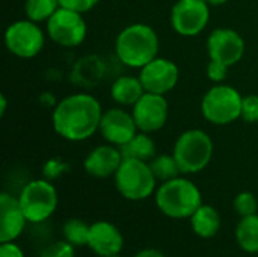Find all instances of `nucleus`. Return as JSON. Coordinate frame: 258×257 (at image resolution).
Here are the masks:
<instances>
[{
	"instance_id": "72a5a7b5",
	"label": "nucleus",
	"mask_w": 258,
	"mask_h": 257,
	"mask_svg": "<svg viewBox=\"0 0 258 257\" xmlns=\"http://www.w3.org/2000/svg\"><path fill=\"white\" fill-rule=\"evenodd\" d=\"M210 6H221V5H224V3H227L228 0H206Z\"/></svg>"
},
{
	"instance_id": "ddd939ff",
	"label": "nucleus",
	"mask_w": 258,
	"mask_h": 257,
	"mask_svg": "<svg viewBox=\"0 0 258 257\" xmlns=\"http://www.w3.org/2000/svg\"><path fill=\"white\" fill-rule=\"evenodd\" d=\"M207 52L212 61L233 67L240 62L245 55V41L239 32L228 27H219L209 35Z\"/></svg>"
},
{
	"instance_id": "20e7f679",
	"label": "nucleus",
	"mask_w": 258,
	"mask_h": 257,
	"mask_svg": "<svg viewBox=\"0 0 258 257\" xmlns=\"http://www.w3.org/2000/svg\"><path fill=\"white\" fill-rule=\"evenodd\" d=\"M181 174H197L203 171L213 158V141L201 129L183 132L172 151Z\"/></svg>"
},
{
	"instance_id": "2eb2a0df",
	"label": "nucleus",
	"mask_w": 258,
	"mask_h": 257,
	"mask_svg": "<svg viewBox=\"0 0 258 257\" xmlns=\"http://www.w3.org/2000/svg\"><path fill=\"white\" fill-rule=\"evenodd\" d=\"M122 161L124 158H122L121 148L112 144H106V145H98L94 150H91L88 156L85 158L83 167L89 176L97 177V179H107L116 174Z\"/></svg>"
},
{
	"instance_id": "393cba45",
	"label": "nucleus",
	"mask_w": 258,
	"mask_h": 257,
	"mask_svg": "<svg viewBox=\"0 0 258 257\" xmlns=\"http://www.w3.org/2000/svg\"><path fill=\"white\" fill-rule=\"evenodd\" d=\"M257 209L258 201L252 192H240L234 198V211L240 215V218L255 215Z\"/></svg>"
},
{
	"instance_id": "6e6552de",
	"label": "nucleus",
	"mask_w": 258,
	"mask_h": 257,
	"mask_svg": "<svg viewBox=\"0 0 258 257\" xmlns=\"http://www.w3.org/2000/svg\"><path fill=\"white\" fill-rule=\"evenodd\" d=\"M45 42L44 32L32 20H18L5 30V45L17 58L30 59L41 53Z\"/></svg>"
},
{
	"instance_id": "412c9836",
	"label": "nucleus",
	"mask_w": 258,
	"mask_h": 257,
	"mask_svg": "<svg viewBox=\"0 0 258 257\" xmlns=\"http://www.w3.org/2000/svg\"><path fill=\"white\" fill-rule=\"evenodd\" d=\"M236 241L246 253H258V215L243 217L236 227Z\"/></svg>"
},
{
	"instance_id": "aec40b11",
	"label": "nucleus",
	"mask_w": 258,
	"mask_h": 257,
	"mask_svg": "<svg viewBox=\"0 0 258 257\" xmlns=\"http://www.w3.org/2000/svg\"><path fill=\"white\" fill-rule=\"evenodd\" d=\"M121 153L124 159H138L144 162H150L156 158V144L151 139L150 133L139 132L136 133L125 145L121 147Z\"/></svg>"
},
{
	"instance_id": "1a4fd4ad",
	"label": "nucleus",
	"mask_w": 258,
	"mask_h": 257,
	"mask_svg": "<svg viewBox=\"0 0 258 257\" xmlns=\"http://www.w3.org/2000/svg\"><path fill=\"white\" fill-rule=\"evenodd\" d=\"M47 33L57 45L71 48L85 41L88 26L83 14L60 6L47 21Z\"/></svg>"
},
{
	"instance_id": "7c9ffc66",
	"label": "nucleus",
	"mask_w": 258,
	"mask_h": 257,
	"mask_svg": "<svg viewBox=\"0 0 258 257\" xmlns=\"http://www.w3.org/2000/svg\"><path fill=\"white\" fill-rule=\"evenodd\" d=\"M0 257H24L23 250L14 242H2Z\"/></svg>"
},
{
	"instance_id": "0eeeda50",
	"label": "nucleus",
	"mask_w": 258,
	"mask_h": 257,
	"mask_svg": "<svg viewBox=\"0 0 258 257\" xmlns=\"http://www.w3.org/2000/svg\"><path fill=\"white\" fill-rule=\"evenodd\" d=\"M26 220L32 224L47 221L57 208V192L50 180L38 179L24 185L18 195Z\"/></svg>"
},
{
	"instance_id": "6ab92c4d",
	"label": "nucleus",
	"mask_w": 258,
	"mask_h": 257,
	"mask_svg": "<svg viewBox=\"0 0 258 257\" xmlns=\"http://www.w3.org/2000/svg\"><path fill=\"white\" fill-rule=\"evenodd\" d=\"M190 224L197 236L210 239L218 235L221 229V215L213 206L201 204L198 211L190 217Z\"/></svg>"
},
{
	"instance_id": "b1692460",
	"label": "nucleus",
	"mask_w": 258,
	"mask_h": 257,
	"mask_svg": "<svg viewBox=\"0 0 258 257\" xmlns=\"http://www.w3.org/2000/svg\"><path fill=\"white\" fill-rule=\"evenodd\" d=\"M89 229H91V226H88L85 221L71 218V220L65 221L62 233H63L65 241H68L71 245L82 247V245H88Z\"/></svg>"
},
{
	"instance_id": "dca6fc26",
	"label": "nucleus",
	"mask_w": 258,
	"mask_h": 257,
	"mask_svg": "<svg viewBox=\"0 0 258 257\" xmlns=\"http://www.w3.org/2000/svg\"><path fill=\"white\" fill-rule=\"evenodd\" d=\"M124 245V238L119 229L109 221H97L91 224L88 247L100 257L119 254Z\"/></svg>"
},
{
	"instance_id": "c756f323",
	"label": "nucleus",
	"mask_w": 258,
	"mask_h": 257,
	"mask_svg": "<svg viewBox=\"0 0 258 257\" xmlns=\"http://www.w3.org/2000/svg\"><path fill=\"white\" fill-rule=\"evenodd\" d=\"M98 2L100 0H59L62 8L73 9V11L80 12V14H85V12L91 11L94 6L98 5Z\"/></svg>"
},
{
	"instance_id": "f704fd0d",
	"label": "nucleus",
	"mask_w": 258,
	"mask_h": 257,
	"mask_svg": "<svg viewBox=\"0 0 258 257\" xmlns=\"http://www.w3.org/2000/svg\"><path fill=\"white\" fill-rule=\"evenodd\" d=\"M107 257H121L119 254H113V256H107Z\"/></svg>"
},
{
	"instance_id": "a878e982",
	"label": "nucleus",
	"mask_w": 258,
	"mask_h": 257,
	"mask_svg": "<svg viewBox=\"0 0 258 257\" xmlns=\"http://www.w3.org/2000/svg\"><path fill=\"white\" fill-rule=\"evenodd\" d=\"M38 257H74V245L68 241H56L41 250Z\"/></svg>"
},
{
	"instance_id": "9d476101",
	"label": "nucleus",
	"mask_w": 258,
	"mask_h": 257,
	"mask_svg": "<svg viewBox=\"0 0 258 257\" xmlns=\"http://www.w3.org/2000/svg\"><path fill=\"white\" fill-rule=\"evenodd\" d=\"M210 20V5L206 0H177L171 9L172 29L181 36L200 35Z\"/></svg>"
},
{
	"instance_id": "4468645a",
	"label": "nucleus",
	"mask_w": 258,
	"mask_h": 257,
	"mask_svg": "<svg viewBox=\"0 0 258 257\" xmlns=\"http://www.w3.org/2000/svg\"><path fill=\"white\" fill-rule=\"evenodd\" d=\"M98 132L109 144L121 148L138 133V126L133 114L122 108H112L103 112Z\"/></svg>"
},
{
	"instance_id": "a211bd4d",
	"label": "nucleus",
	"mask_w": 258,
	"mask_h": 257,
	"mask_svg": "<svg viewBox=\"0 0 258 257\" xmlns=\"http://www.w3.org/2000/svg\"><path fill=\"white\" fill-rule=\"evenodd\" d=\"M144 94L145 89L139 76H121L110 86V95L119 106H135Z\"/></svg>"
},
{
	"instance_id": "f3484780",
	"label": "nucleus",
	"mask_w": 258,
	"mask_h": 257,
	"mask_svg": "<svg viewBox=\"0 0 258 257\" xmlns=\"http://www.w3.org/2000/svg\"><path fill=\"white\" fill-rule=\"evenodd\" d=\"M27 220L20 206L18 197L8 192L0 195V242H14L24 230Z\"/></svg>"
},
{
	"instance_id": "f03ea898",
	"label": "nucleus",
	"mask_w": 258,
	"mask_h": 257,
	"mask_svg": "<svg viewBox=\"0 0 258 257\" xmlns=\"http://www.w3.org/2000/svg\"><path fill=\"white\" fill-rule=\"evenodd\" d=\"M159 35L145 23L125 26L115 39V53L118 59L130 68H142L157 58Z\"/></svg>"
},
{
	"instance_id": "f8f14e48",
	"label": "nucleus",
	"mask_w": 258,
	"mask_h": 257,
	"mask_svg": "<svg viewBox=\"0 0 258 257\" xmlns=\"http://www.w3.org/2000/svg\"><path fill=\"white\" fill-rule=\"evenodd\" d=\"M139 79L145 92L165 95L177 86L180 79V70L175 62L157 56L141 68Z\"/></svg>"
},
{
	"instance_id": "4be33fe9",
	"label": "nucleus",
	"mask_w": 258,
	"mask_h": 257,
	"mask_svg": "<svg viewBox=\"0 0 258 257\" xmlns=\"http://www.w3.org/2000/svg\"><path fill=\"white\" fill-rule=\"evenodd\" d=\"M148 164H150L156 179L162 183L178 177L181 173L174 155H157Z\"/></svg>"
},
{
	"instance_id": "f257e3e1",
	"label": "nucleus",
	"mask_w": 258,
	"mask_h": 257,
	"mask_svg": "<svg viewBox=\"0 0 258 257\" xmlns=\"http://www.w3.org/2000/svg\"><path fill=\"white\" fill-rule=\"evenodd\" d=\"M103 117L100 101L86 92H77L62 98L53 111L54 132L73 142L89 139L100 129Z\"/></svg>"
},
{
	"instance_id": "2f4dec72",
	"label": "nucleus",
	"mask_w": 258,
	"mask_h": 257,
	"mask_svg": "<svg viewBox=\"0 0 258 257\" xmlns=\"http://www.w3.org/2000/svg\"><path fill=\"white\" fill-rule=\"evenodd\" d=\"M133 257H166L162 251L156 250V248H145V250H141L138 254H135Z\"/></svg>"
},
{
	"instance_id": "423d86ee",
	"label": "nucleus",
	"mask_w": 258,
	"mask_h": 257,
	"mask_svg": "<svg viewBox=\"0 0 258 257\" xmlns=\"http://www.w3.org/2000/svg\"><path fill=\"white\" fill-rule=\"evenodd\" d=\"M113 177L118 192L132 201L148 198L157 185L150 164L138 159H124Z\"/></svg>"
},
{
	"instance_id": "7ed1b4c3",
	"label": "nucleus",
	"mask_w": 258,
	"mask_h": 257,
	"mask_svg": "<svg viewBox=\"0 0 258 257\" xmlns=\"http://www.w3.org/2000/svg\"><path fill=\"white\" fill-rule=\"evenodd\" d=\"M156 204L160 212L174 220L190 218L203 204L198 186L184 177L163 182L156 191Z\"/></svg>"
},
{
	"instance_id": "5701e85b",
	"label": "nucleus",
	"mask_w": 258,
	"mask_h": 257,
	"mask_svg": "<svg viewBox=\"0 0 258 257\" xmlns=\"http://www.w3.org/2000/svg\"><path fill=\"white\" fill-rule=\"evenodd\" d=\"M60 8L59 0H26L24 12L26 17L35 23L48 21V18Z\"/></svg>"
},
{
	"instance_id": "9b49d317",
	"label": "nucleus",
	"mask_w": 258,
	"mask_h": 257,
	"mask_svg": "<svg viewBox=\"0 0 258 257\" xmlns=\"http://www.w3.org/2000/svg\"><path fill=\"white\" fill-rule=\"evenodd\" d=\"M132 114L139 132L154 133L166 124L169 117V103L165 95L145 92L133 106Z\"/></svg>"
},
{
	"instance_id": "473e14b6",
	"label": "nucleus",
	"mask_w": 258,
	"mask_h": 257,
	"mask_svg": "<svg viewBox=\"0 0 258 257\" xmlns=\"http://www.w3.org/2000/svg\"><path fill=\"white\" fill-rule=\"evenodd\" d=\"M6 106H8V103H6V97H5V95H0V117H3V115H5V112H6Z\"/></svg>"
},
{
	"instance_id": "c85d7f7f",
	"label": "nucleus",
	"mask_w": 258,
	"mask_h": 257,
	"mask_svg": "<svg viewBox=\"0 0 258 257\" xmlns=\"http://www.w3.org/2000/svg\"><path fill=\"white\" fill-rule=\"evenodd\" d=\"M228 65L218 62V61H212L207 65V76L212 82L215 83H222L227 79V73H228Z\"/></svg>"
},
{
	"instance_id": "39448f33",
	"label": "nucleus",
	"mask_w": 258,
	"mask_h": 257,
	"mask_svg": "<svg viewBox=\"0 0 258 257\" xmlns=\"http://www.w3.org/2000/svg\"><path fill=\"white\" fill-rule=\"evenodd\" d=\"M240 92L225 83H216L210 88L201 100L203 117L216 126H227L242 117Z\"/></svg>"
},
{
	"instance_id": "bb28decb",
	"label": "nucleus",
	"mask_w": 258,
	"mask_h": 257,
	"mask_svg": "<svg viewBox=\"0 0 258 257\" xmlns=\"http://www.w3.org/2000/svg\"><path fill=\"white\" fill-rule=\"evenodd\" d=\"M246 123H258V95L251 94L243 97L242 101V117Z\"/></svg>"
},
{
	"instance_id": "cd10ccee",
	"label": "nucleus",
	"mask_w": 258,
	"mask_h": 257,
	"mask_svg": "<svg viewBox=\"0 0 258 257\" xmlns=\"http://www.w3.org/2000/svg\"><path fill=\"white\" fill-rule=\"evenodd\" d=\"M68 171V165L60 161V159H50L45 162L44 168H42V176L47 180H54L57 177H60L63 173Z\"/></svg>"
}]
</instances>
